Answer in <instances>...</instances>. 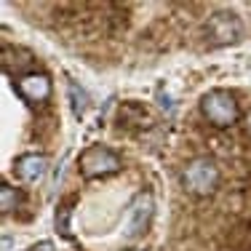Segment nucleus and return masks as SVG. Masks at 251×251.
Instances as JSON below:
<instances>
[{
	"instance_id": "nucleus-1",
	"label": "nucleus",
	"mask_w": 251,
	"mask_h": 251,
	"mask_svg": "<svg viewBox=\"0 0 251 251\" xmlns=\"http://www.w3.org/2000/svg\"><path fill=\"white\" fill-rule=\"evenodd\" d=\"M219 179H222L219 166H217V160L208 158V155L193 158L182 169V187H184V193H190L193 198H208V195H214L219 187Z\"/></svg>"
},
{
	"instance_id": "nucleus-2",
	"label": "nucleus",
	"mask_w": 251,
	"mask_h": 251,
	"mask_svg": "<svg viewBox=\"0 0 251 251\" xmlns=\"http://www.w3.org/2000/svg\"><path fill=\"white\" fill-rule=\"evenodd\" d=\"M201 112L211 126L217 128H230V126L238 123L241 118V104L225 88H214V91H206L201 97Z\"/></svg>"
},
{
	"instance_id": "nucleus-3",
	"label": "nucleus",
	"mask_w": 251,
	"mask_h": 251,
	"mask_svg": "<svg viewBox=\"0 0 251 251\" xmlns=\"http://www.w3.org/2000/svg\"><path fill=\"white\" fill-rule=\"evenodd\" d=\"M77 166H80V174L86 179L112 176L123 169L118 152H112L110 147H104V145H94V147H88V150H83V155L77 158Z\"/></svg>"
},
{
	"instance_id": "nucleus-4",
	"label": "nucleus",
	"mask_w": 251,
	"mask_h": 251,
	"mask_svg": "<svg viewBox=\"0 0 251 251\" xmlns=\"http://www.w3.org/2000/svg\"><path fill=\"white\" fill-rule=\"evenodd\" d=\"M203 32L211 46H232L243 38V22L232 11H217L206 19Z\"/></svg>"
},
{
	"instance_id": "nucleus-5",
	"label": "nucleus",
	"mask_w": 251,
	"mask_h": 251,
	"mask_svg": "<svg viewBox=\"0 0 251 251\" xmlns=\"http://www.w3.org/2000/svg\"><path fill=\"white\" fill-rule=\"evenodd\" d=\"M16 91L29 104H40V101H46L51 97V80L46 73H25L16 80Z\"/></svg>"
},
{
	"instance_id": "nucleus-6",
	"label": "nucleus",
	"mask_w": 251,
	"mask_h": 251,
	"mask_svg": "<svg viewBox=\"0 0 251 251\" xmlns=\"http://www.w3.org/2000/svg\"><path fill=\"white\" fill-rule=\"evenodd\" d=\"M152 208H155V201L150 193H139L128 206V232L131 235H139L152 219Z\"/></svg>"
},
{
	"instance_id": "nucleus-7",
	"label": "nucleus",
	"mask_w": 251,
	"mask_h": 251,
	"mask_svg": "<svg viewBox=\"0 0 251 251\" xmlns=\"http://www.w3.org/2000/svg\"><path fill=\"white\" fill-rule=\"evenodd\" d=\"M14 171L25 184H35L49 174V158H46V155H38V152H27L16 160Z\"/></svg>"
},
{
	"instance_id": "nucleus-8",
	"label": "nucleus",
	"mask_w": 251,
	"mask_h": 251,
	"mask_svg": "<svg viewBox=\"0 0 251 251\" xmlns=\"http://www.w3.org/2000/svg\"><path fill=\"white\" fill-rule=\"evenodd\" d=\"M19 206H22V195H19V190H14L11 184H3L0 187V211L8 217V214H14V211H19Z\"/></svg>"
},
{
	"instance_id": "nucleus-9",
	"label": "nucleus",
	"mask_w": 251,
	"mask_h": 251,
	"mask_svg": "<svg viewBox=\"0 0 251 251\" xmlns=\"http://www.w3.org/2000/svg\"><path fill=\"white\" fill-rule=\"evenodd\" d=\"M67 94H70V101H73V112H75L77 118H83V112L88 110V97L80 91V86H77V83H70Z\"/></svg>"
},
{
	"instance_id": "nucleus-10",
	"label": "nucleus",
	"mask_w": 251,
	"mask_h": 251,
	"mask_svg": "<svg viewBox=\"0 0 251 251\" xmlns=\"http://www.w3.org/2000/svg\"><path fill=\"white\" fill-rule=\"evenodd\" d=\"M32 251H53V246L51 243H40V246H35Z\"/></svg>"
},
{
	"instance_id": "nucleus-11",
	"label": "nucleus",
	"mask_w": 251,
	"mask_h": 251,
	"mask_svg": "<svg viewBox=\"0 0 251 251\" xmlns=\"http://www.w3.org/2000/svg\"><path fill=\"white\" fill-rule=\"evenodd\" d=\"M249 134H251V115H249Z\"/></svg>"
}]
</instances>
